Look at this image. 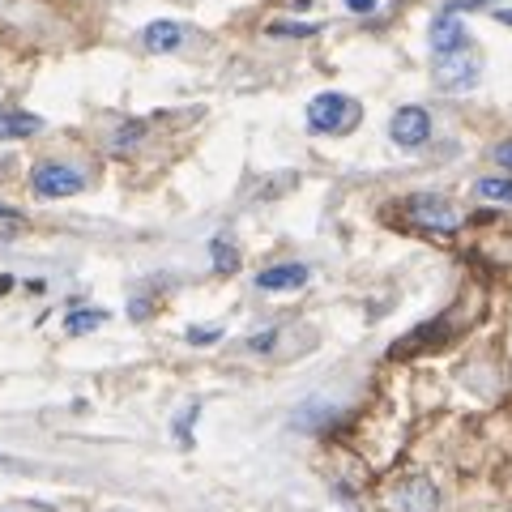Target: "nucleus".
Returning a JSON list of instances; mask_svg holds the SVG:
<instances>
[{"label": "nucleus", "instance_id": "obj_4", "mask_svg": "<svg viewBox=\"0 0 512 512\" xmlns=\"http://www.w3.org/2000/svg\"><path fill=\"white\" fill-rule=\"evenodd\" d=\"M478 60L470 52H448L436 60V86L440 90H470L478 82Z\"/></svg>", "mask_w": 512, "mask_h": 512}, {"label": "nucleus", "instance_id": "obj_6", "mask_svg": "<svg viewBox=\"0 0 512 512\" xmlns=\"http://www.w3.org/2000/svg\"><path fill=\"white\" fill-rule=\"evenodd\" d=\"M393 508L397 512H436L440 495H436V487H431L427 478H410V483H402L393 491Z\"/></svg>", "mask_w": 512, "mask_h": 512}, {"label": "nucleus", "instance_id": "obj_19", "mask_svg": "<svg viewBox=\"0 0 512 512\" xmlns=\"http://www.w3.org/2000/svg\"><path fill=\"white\" fill-rule=\"evenodd\" d=\"M274 333H278V329H265L261 338H252L248 346H252V350H269V346H274Z\"/></svg>", "mask_w": 512, "mask_h": 512}, {"label": "nucleus", "instance_id": "obj_3", "mask_svg": "<svg viewBox=\"0 0 512 512\" xmlns=\"http://www.w3.org/2000/svg\"><path fill=\"white\" fill-rule=\"evenodd\" d=\"M410 218L419 222V227H427V231H457V222H461V214L453 210V205H448L444 197H431V192H423V197H414L410 205Z\"/></svg>", "mask_w": 512, "mask_h": 512}, {"label": "nucleus", "instance_id": "obj_12", "mask_svg": "<svg viewBox=\"0 0 512 512\" xmlns=\"http://www.w3.org/2000/svg\"><path fill=\"white\" fill-rule=\"evenodd\" d=\"M474 192L483 201H495V205H512V180H478Z\"/></svg>", "mask_w": 512, "mask_h": 512}, {"label": "nucleus", "instance_id": "obj_17", "mask_svg": "<svg viewBox=\"0 0 512 512\" xmlns=\"http://www.w3.org/2000/svg\"><path fill=\"white\" fill-rule=\"evenodd\" d=\"M483 5H495V0H448L444 13H470V9H483Z\"/></svg>", "mask_w": 512, "mask_h": 512}, {"label": "nucleus", "instance_id": "obj_5", "mask_svg": "<svg viewBox=\"0 0 512 512\" xmlns=\"http://www.w3.org/2000/svg\"><path fill=\"white\" fill-rule=\"evenodd\" d=\"M389 133H393L397 146L414 150V146H423V141L431 137V116H427L423 107H402V111H397V116H393Z\"/></svg>", "mask_w": 512, "mask_h": 512}, {"label": "nucleus", "instance_id": "obj_8", "mask_svg": "<svg viewBox=\"0 0 512 512\" xmlns=\"http://www.w3.org/2000/svg\"><path fill=\"white\" fill-rule=\"evenodd\" d=\"M466 43H470V35H466V26H461L453 13L436 18V26H431V47H436L440 56H448V52H466Z\"/></svg>", "mask_w": 512, "mask_h": 512}, {"label": "nucleus", "instance_id": "obj_7", "mask_svg": "<svg viewBox=\"0 0 512 512\" xmlns=\"http://www.w3.org/2000/svg\"><path fill=\"white\" fill-rule=\"evenodd\" d=\"M303 282H308V265H299V261L269 265L256 274V286H261V291H299Z\"/></svg>", "mask_w": 512, "mask_h": 512}, {"label": "nucleus", "instance_id": "obj_15", "mask_svg": "<svg viewBox=\"0 0 512 512\" xmlns=\"http://www.w3.org/2000/svg\"><path fill=\"white\" fill-rule=\"evenodd\" d=\"M214 261H218V269H222V274H235V261H239V256H235V248H227V244H222V239H214Z\"/></svg>", "mask_w": 512, "mask_h": 512}, {"label": "nucleus", "instance_id": "obj_21", "mask_svg": "<svg viewBox=\"0 0 512 512\" xmlns=\"http://www.w3.org/2000/svg\"><path fill=\"white\" fill-rule=\"evenodd\" d=\"M495 18H500L504 26H512V9H500V13H495Z\"/></svg>", "mask_w": 512, "mask_h": 512}, {"label": "nucleus", "instance_id": "obj_20", "mask_svg": "<svg viewBox=\"0 0 512 512\" xmlns=\"http://www.w3.org/2000/svg\"><path fill=\"white\" fill-rule=\"evenodd\" d=\"M346 9H350V13H372L376 0H346Z\"/></svg>", "mask_w": 512, "mask_h": 512}, {"label": "nucleus", "instance_id": "obj_10", "mask_svg": "<svg viewBox=\"0 0 512 512\" xmlns=\"http://www.w3.org/2000/svg\"><path fill=\"white\" fill-rule=\"evenodd\" d=\"M43 128L39 116H26V111H0V141H13V137H35Z\"/></svg>", "mask_w": 512, "mask_h": 512}, {"label": "nucleus", "instance_id": "obj_18", "mask_svg": "<svg viewBox=\"0 0 512 512\" xmlns=\"http://www.w3.org/2000/svg\"><path fill=\"white\" fill-rule=\"evenodd\" d=\"M495 163H500L504 171H512V137H508V141H500V146H495Z\"/></svg>", "mask_w": 512, "mask_h": 512}, {"label": "nucleus", "instance_id": "obj_9", "mask_svg": "<svg viewBox=\"0 0 512 512\" xmlns=\"http://www.w3.org/2000/svg\"><path fill=\"white\" fill-rule=\"evenodd\" d=\"M141 39H146L150 52H171V47L184 43V26H180V22H150Z\"/></svg>", "mask_w": 512, "mask_h": 512}, {"label": "nucleus", "instance_id": "obj_11", "mask_svg": "<svg viewBox=\"0 0 512 512\" xmlns=\"http://www.w3.org/2000/svg\"><path fill=\"white\" fill-rule=\"evenodd\" d=\"M103 320H107V316H103L99 308H77V312L64 316V333H90V329H99Z\"/></svg>", "mask_w": 512, "mask_h": 512}, {"label": "nucleus", "instance_id": "obj_1", "mask_svg": "<svg viewBox=\"0 0 512 512\" xmlns=\"http://www.w3.org/2000/svg\"><path fill=\"white\" fill-rule=\"evenodd\" d=\"M308 124L316 133H350L359 124V103L346 94H316L308 103Z\"/></svg>", "mask_w": 512, "mask_h": 512}, {"label": "nucleus", "instance_id": "obj_2", "mask_svg": "<svg viewBox=\"0 0 512 512\" xmlns=\"http://www.w3.org/2000/svg\"><path fill=\"white\" fill-rule=\"evenodd\" d=\"M82 184H86V175L69 163H39L35 175H30V188H35V197H43V201L73 197V192H82Z\"/></svg>", "mask_w": 512, "mask_h": 512}, {"label": "nucleus", "instance_id": "obj_16", "mask_svg": "<svg viewBox=\"0 0 512 512\" xmlns=\"http://www.w3.org/2000/svg\"><path fill=\"white\" fill-rule=\"evenodd\" d=\"M218 338H222L218 325H192V329H188V342H192V346H210V342H218Z\"/></svg>", "mask_w": 512, "mask_h": 512}, {"label": "nucleus", "instance_id": "obj_14", "mask_svg": "<svg viewBox=\"0 0 512 512\" xmlns=\"http://www.w3.org/2000/svg\"><path fill=\"white\" fill-rule=\"evenodd\" d=\"M22 231H26V214L9 210V205H0V239H13V235H22Z\"/></svg>", "mask_w": 512, "mask_h": 512}, {"label": "nucleus", "instance_id": "obj_13", "mask_svg": "<svg viewBox=\"0 0 512 512\" xmlns=\"http://www.w3.org/2000/svg\"><path fill=\"white\" fill-rule=\"evenodd\" d=\"M316 30H320V22H274L269 35L274 39H308V35H316Z\"/></svg>", "mask_w": 512, "mask_h": 512}]
</instances>
